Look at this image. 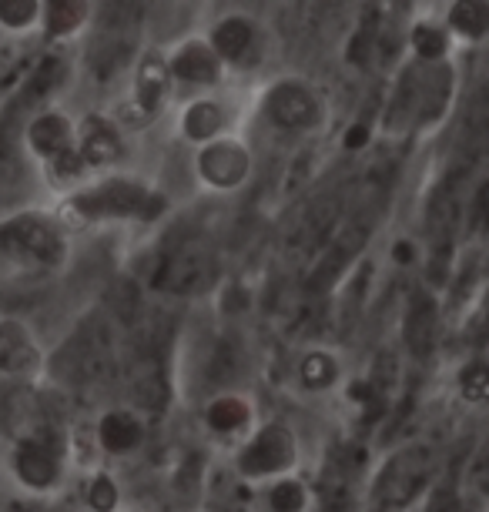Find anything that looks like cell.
I'll list each match as a JSON object with an SVG mask.
<instances>
[{
    "mask_svg": "<svg viewBox=\"0 0 489 512\" xmlns=\"http://www.w3.org/2000/svg\"><path fill=\"white\" fill-rule=\"evenodd\" d=\"M386 201H389V175H382V168H376L372 175L366 178V185L359 188V198L356 205L345 211L339 231H335L329 251L322 255V262L312 268L309 275V295H322L329 292L335 285V278L342 275V268L366 248L369 235L376 231L382 211H386Z\"/></svg>",
    "mask_w": 489,
    "mask_h": 512,
    "instance_id": "obj_1",
    "label": "cell"
},
{
    "mask_svg": "<svg viewBox=\"0 0 489 512\" xmlns=\"http://www.w3.org/2000/svg\"><path fill=\"white\" fill-rule=\"evenodd\" d=\"M67 245L47 218L17 215L0 225V282H21L24 275L51 272L64 262Z\"/></svg>",
    "mask_w": 489,
    "mask_h": 512,
    "instance_id": "obj_2",
    "label": "cell"
},
{
    "mask_svg": "<svg viewBox=\"0 0 489 512\" xmlns=\"http://www.w3.org/2000/svg\"><path fill=\"white\" fill-rule=\"evenodd\" d=\"M64 74H67L64 61L44 57V61L37 64V71L27 77L24 88L7 101L4 111H0V181L11 178V171L17 168V144H21L27 114L37 108V101L47 98V94L64 81Z\"/></svg>",
    "mask_w": 489,
    "mask_h": 512,
    "instance_id": "obj_3",
    "label": "cell"
},
{
    "mask_svg": "<svg viewBox=\"0 0 489 512\" xmlns=\"http://www.w3.org/2000/svg\"><path fill=\"white\" fill-rule=\"evenodd\" d=\"M67 211H74V218L81 221H98V218L151 221L165 211V198L155 195L145 185H138V181H104L101 188L74 195L67 201Z\"/></svg>",
    "mask_w": 489,
    "mask_h": 512,
    "instance_id": "obj_4",
    "label": "cell"
},
{
    "mask_svg": "<svg viewBox=\"0 0 489 512\" xmlns=\"http://www.w3.org/2000/svg\"><path fill=\"white\" fill-rule=\"evenodd\" d=\"M111 328L101 318H88L78 332L67 338V345L54 355V369L71 385H94L111 375Z\"/></svg>",
    "mask_w": 489,
    "mask_h": 512,
    "instance_id": "obj_5",
    "label": "cell"
},
{
    "mask_svg": "<svg viewBox=\"0 0 489 512\" xmlns=\"http://www.w3.org/2000/svg\"><path fill=\"white\" fill-rule=\"evenodd\" d=\"M469 178L456 175L449 171L443 178V185L436 188L433 201H429V218H426V228H429V241H433V282H446L449 275V262H453V245H456V231L463 225V185Z\"/></svg>",
    "mask_w": 489,
    "mask_h": 512,
    "instance_id": "obj_6",
    "label": "cell"
},
{
    "mask_svg": "<svg viewBox=\"0 0 489 512\" xmlns=\"http://www.w3.org/2000/svg\"><path fill=\"white\" fill-rule=\"evenodd\" d=\"M429 472H433V452L426 446H412L399 456L386 462V469L379 472L376 486H372V509L392 512L402 509L423 492Z\"/></svg>",
    "mask_w": 489,
    "mask_h": 512,
    "instance_id": "obj_7",
    "label": "cell"
},
{
    "mask_svg": "<svg viewBox=\"0 0 489 512\" xmlns=\"http://www.w3.org/2000/svg\"><path fill=\"white\" fill-rule=\"evenodd\" d=\"M212 275H215V258H212L208 241L188 238L161 258L151 282H155L158 288H165V292L191 295V292H198V288H205L208 282H212Z\"/></svg>",
    "mask_w": 489,
    "mask_h": 512,
    "instance_id": "obj_8",
    "label": "cell"
},
{
    "mask_svg": "<svg viewBox=\"0 0 489 512\" xmlns=\"http://www.w3.org/2000/svg\"><path fill=\"white\" fill-rule=\"evenodd\" d=\"M134 17H138V7L131 4H111L104 7V27H101V37L94 41L91 54H88V64L91 71L108 81L111 74H118L131 57V47H134Z\"/></svg>",
    "mask_w": 489,
    "mask_h": 512,
    "instance_id": "obj_9",
    "label": "cell"
},
{
    "mask_svg": "<svg viewBox=\"0 0 489 512\" xmlns=\"http://www.w3.org/2000/svg\"><path fill=\"white\" fill-rule=\"evenodd\" d=\"M489 154V88H483L469 104L463 131H459V151H456V175L469 178L473 168Z\"/></svg>",
    "mask_w": 489,
    "mask_h": 512,
    "instance_id": "obj_10",
    "label": "cell"
},
{
    "mask_svg": "<svg viewBox=\"0 0 489 512\" xmlns=\"http://www.w3.org/2000/svg\"><path fill=\"white\" fill-rule=\"evenodd\" d=\"M342 211H345L342 191H325V195L315 198L309 205V211L302 215L299 228L292 231L289 248L295 251V255H312V251L332 235V228H335V221L342 218Z\"/></svg>",
    "mask_w": 489,
    "mask_h": 512,
    "instance_id": "obj_11",
    "label": "cell"
},
{
    "mask_svg": "<svg viewBox=\"0 0 489 512\" xmlns=\"http://www.w3.org/2000/svg\"><path fill=\"white\" fill-rule=\"evenodd\" d=\"M295 459V442L282 425H268L252 446L242 452V472L245 476H272V472L289 469Z\"/></svg>",
    "mask_w": 489,
    "mask_h": 512,
    "instance_id": "obj_12",
    "label": "cell"
},
{
    "mask_svg": "<svg viewBox=\"0 0 489 512\" xmlns=\"http://www.w3.org/2000/svg\"><path fill=\"white\" fill-rule=\"evenodd\" d=\"M268 114L278 128L289 131H305L319 124V98L302 88V84H278V88L268 94Z\"/></svg>",
    "mask_w": 489,
    "mask_h": 512,
    "instance_id": "obj_13",
    "label": "cell"
},
{
    "mask_svg": "<svg viewBox=\"0 0 489 512\" xmlns=\"http://www.w3.org/2000/svg\"><path fill=\"white\" fill-rule=\"evenodd\" d=\"M436 335H439V312L433 295L419 292L409 302L406 312V325H402V338H406V349L416 355V359H429L436 349Z\"/></svg>",
    "mask_w": 489,
    "mask_h": 512,
    "instance_id": "obj_14",
    "label": "cell"
},
{
    "mask_svg": "<svg viewBox=\"0 0 489 512\" xmlns=\"http://www.w3.org/2000/svg\"><path fill=\"white\" fill-rule=\"evenodd\" d=\"M37 362H41V352H37L27 325L17 322V318H4L0 322V372L31 375Z\"/></svg>",
    "mask_w": 489,
    "mask_h": 512,
    "instance_id": "obj_15",
    "label": "cell"
},
{
    "mask_svg": "<svg viewBox=\"0 0 489 512\" xmlns=\"http://www.w3.org/2000/svg\"><path fill=\"white\" fill-rule=\"evenodd\" d=\"M201 175L212 181L215 188H235L248 175V154L232 141L212 144L201 154Z\"/></svg>",
    "mask_w": 489,
    "mask_h": 512,
    "instance_id": "obj_16",
    "label": "cell"
},
{
    "mask_svg": "<svg viewBox=\"0 0 489 512\" xmlns=\"http://www.w3.org/2000/svg\"><path fill=\"white\" fill-rule=\"evenodd\" d=\"M449 94H453V71L449 67H429L416 71V98H419V124L436 121L446 111Z\"/></svg>",
    "mask_w": 489,
    "mask_h": 512,
    "instance_id": "obj_17",
    "label": "cell"
},
{
    "mask_svg": "<svg viewBox=\"0 0 489 512\" xmlns=\"http://www.w3.org/2000/svg\"><path fill=\"white\" fill-rule=\"evenodd\" d=\"M27 144L47 161L61 158V154L71 151V124L61 114H41V118L27 124Z\"/></svg>",
    "mask_w": 489,
    "mask_h": 512,
    "instance_id": "obj_18",
    "label": "cell"
},
{
    "mask_svg": "<svg viewBox=\"0 0 489 512\" xmlns=\"http://www.w3.org/2000/svg\"><path fill=\"white\" fill-rule=\"evenodd\" d=\"M78 154H81L84 164H94V168H101V164H111L114 158H121V138H118V131H114L108 121L88 118V121H84L81 151Z\"/></svg>",
    "mask_w": 489,
    "mask_h": 512,
    "instance_id": "obj_19",
    "label": "cell"
},
{
    "mask_svg": "<svg viewBox=\"0 0 489 512\" xmlns=\"http://www.w3.org/2000/svg\"><path fill=\"white\" fill-rule=\"evenodd\" d=\"M171 74L191 84H212L218 77V57L201 44H188L175 61H171Z\"/></svg>",
    "mask_w": 489,
    "mask_h": 512,
    "instance_id": "obj_20",
    "label": "cell"
},
{
    "mask_svg": "<svg viewBox=\"0 0 489 512\" xmlns=\"http://www.w3.org/2000/svg\"><path fill=\"white\" fill-rule=\"evenodd\" d=\"M419 118V98H416V71H409L402 74V81H399V88L396 94H392V101H389V108H386V128L389 131H406L412 128Z\"/></svg>",
    "mask_w": 489,
    "mask_h": 512,
    "instance_id": "obj_21",
    "label": "cell"
},
{
    "mask_svg": "<svg viewBox=\"0 0 489 512\" xmlns=\"http://www.w3.org/2000/svg\"><path fill=\"white\" fill-rule=\"evenodd\" d=\"M141 442V425L128 412H111L101 419V446L108 452H128Z\"/></svg>",
    "mask_w": 489,
    "mask_h": 512,
    "instance_id": "obj_22",
    "label": "cell"
},
{
    "mask_svg": "<svg viewBox=\"0 0 489 512\" xmlns=\"http://www.w3.org/2000/svg\"><path fill=\"white\" fill-rule=\"evenodd\" d=\"M252 37H255L252 24H248L245 17H228L215 31V51L218 57H225V61H242L245 51L252 47Z\"/></svg>",
    "mask_w": 489,
    "mask_h": 512,
    "instance_id": "obj_23",
    "label": "cell"
},
{
    "mask_svg": "<svg viewBox=\"0 0 489 512\" xmlns=\"http://www.w3.org/2000/svg\"><path fill=\"white\" fill-rule=\"evenodd\" d=\"M165 84H168V67L161 57H145L138 71V104L145 111H155L161 104V94H165Z\"/></svg>",
    "mask_w": 489,
    "mask_h": 512,
    "instance_id": "obj_24",
    "label": "cell"
},
{
    "mask_svg": "<svg viewBox=\"0 0 489 512\" xmlns=\"http://www.w3.org/2000/svg\"><path fill=\"white\" fill-rule=\"evenodd\" d=\"M44 17H47V31L54 37H64L71 31H78L88 17V4H78V0H54V4L44 7Z\"/></svg>",
    "mask_w": 489,
    "mask_h": 512,
    "instance_id": "obj_25",
    "label": "cell"
},
{
    "mask_svg": "<svg viewBox=\"0 0 489 512\" xmlns=\"http://www.w3.org/2000/svg\"><path fill=\"white\" fill-rule=\"evenodd\" d=\"M225 124V111L218 108L215 101H198L191 104L188 114H185V131L188 138H212V134L222 131Z\"/></svg>",
    "mask_w": 489,
    "mask_h": 512,
    "instance_id": "obj_26",
    "label": "cell"
},
{
    "mask_svg": "<svg viewBox=\"0 0 489 512\" xmlns=\"http://www.w3.org/2000/svg\"><path fill=\"white\" fill-rule=\"evenodd\" d=\"M453 27L466 37H483L489 34V4L483 0H463V4L453 7Z\"/></svg>",
    "mask_w": 489,
    "mask_h": 512,
    "instance_id": "obj_27",
    "label": "cell"
},
{
    "mask_svg": "<svg viewBox=\"0 0 489 512\" xmlns=\"http://www.w3.org/2000/svg\"><path fill=\"white\" fill-rule=\"evenodd\" d=\"M339 375V365L335 359H329L325 352H312L302 359V385L305 389H329Z\"/></svg>",
    "mask_w": 489,
    "mask_h": 512,
    "instance_id": "obj_28",
    "label": "cell"
},
{
    "mask_svg": "<svg viewBox=\"0 0 489 512\" xmlns=\"http://www.w3.org/2000/svg\"><path fill=\"white\" fill-rule=\"evenodd\" d=\"M44 7L34 4V0H0V27L7 31H24L37 21Z\"/></svg>",
    "mask_w": 489,
    "mask_h": 512,
    "instance_id": "obj_29",
    "label": "cell"
},
{
    "mask_svg": "<svg viewBox=\"0 0 489 512\" xmlns=\"http://www.w3.org/2000/svg\"><path fill=\"white\" fill-rule=\"evenodd\" d=\"M245 422H248V405L238 399H218L212 409H208V425L218 432H232Z\"/></svg>",
    "mask_w": 489,
    "mask_h": 512,
    "instance_id": "obj_30",
    "label": "cell"
},
{
    "mask_svg": "<svg viewBox=\"0 0 489 512\" xmlns=\"http://www.w3.org/2000/svg\"><path fill=\"white\" fill-rule=\"evenodd\" d=\"M412 44H416L419 57H426V61H439V57L446 54V34L439 31V27H429V24L412 31Z\"/></svg>",
    "mask_w": 489,
    "mask_h": 512,
    "instance_id": "obj_31",
    "label": "cell"
},
{
    "mask_svg": "<svg viewBox=\"0 0 489 512\" xmlns=\"http://www.w3.org/2000/svg\"><path fill=\"white\" fill-rule=\"evenodd\" d=\"M459 389L469 402H489V365H469L463 379H459Z\"/></svg>",
    "mask_w": 489,
    "mask_h": 512,
    "instance_id": "obj_32",
    "label": "cell"
},
{
    "mask_svg": "<svg viewBox=\"0 0 489 512\" xmlns=\"http://www.w3.org/2000/svg\"><path fill=\"white\" fill-rule=\"evenodd\" d=\"M376 34H379V27H376V7H369V21L362 24V31L356 34V41H352L349 47V61L352 64H366L369 61V54H372V47H376Z\"/></svg>",
    "mask_w": 489,
    "mask_h": 512,
    "instance_id": "obj_33",
    "label": "cell"
},
{
    "mask_svg": "<svg viewBox=\"0 0 489 512\" xmlns=\"http://www.w3.org/2000/svg\"><path fill=\"white\" fill-rule=\"evenodd\" d=\"M305 492L299 482H278L272 492V512H302Z\"/></svg>",
    "mask_w": 489,
    "mask_h": 512,
    "instance_id": "obj_34",
    "label": "cell"
},
{
    "mask_svg": "<svg viewBox=\"0 0 489 512\" xmlns=\"http://www.w3.org/2000/svg\"><path fill=\"white\" fill-rule=\"evenodd\" d=\"M88 502H91V509L111 512L114 506H118V486H114L108 476H98L88 486Z\"/></svg>",
    "mask_w": 489,
    "mask_h": 512,
    "instance_id": "obj_35",
    "label": "cell"
},
{
    "mask_svg": "<svg viewBox=\"0 0 489 512\" xmlns=\"http://www.w3.org/2000/svg\"><path fill=\"white\" fill-rule=\"evenodd\" d=\"M426 512H463V506H459V499H456V492L453 486H443L433 496V502H429V509Z\"/></svg>",
    "mask_w": 489,
    "mask_h": 512,
    "instance_id": "obj_36",
    "label": "cell"
},
{
    "mask_svg": "<svg viewBox=\"0 0 489 512\" xmlns=\"http://www.w3.org/2000/svg\"><path fill=\"white\" fill-rule=\"evenodd\" d=\"M473 479H476V486H479V489H483V492H489V442H486V449L479 452Z\"/></svg>",
    "mask_w": 489,
    "mask_h": 512,
    "instance_id": "obj_37",
    "label": "cell"
},
{
    "mask_svg": "<svg viewBox=\"0 0 489 512\" xmlns=\"http://www.w3.org/2000/svg\"><path fill=\"white\" fill-rule=\"evenodd\" d=\"M473 211H476V221H489V185H483L479 188V195H476V201H473Z\"/></svg>",
    "mask_w": 489,
    "mask_h": 512,
    "instance_id": "obj_38",
    "label": "cell"
},
{
    "mask_svg": "<svg viewBox=\"0 0 489 512\" xmlns=\"http://www.w3.org/2000/svg\"><path fill=\"white\" fill-rule=\"evenodd\" d=\"M369 141V131H366V124H356L349 134H345V148L349 151H356V148H362V144Z\"/></svg>",
    "mask_w": 489,
    "mask_h": 512,
    "instance_id": "obj_39",
    "label": "cell"
},
{
    "mask_svg": "<svg viewBox=\"0 0 489 512\" xmlns=\"http://www.w3.org/2000/svg\"><path fill=\"white\" fill-rule=\"evenodd\" d=\"M396 258H399V262H409V258H412V248L406 245V241H402V245H396Z\"/></svg>",
    "mask_w": 489,
    "mask_h": 512,
    "instance_id": "obj_40",
    "label": "cell"
},
{
    "mask_svg": "<svg viewBox=\"0 0 489 512\" xmlns=\"http://www.w3.org/2000/svg\"><path fill=\"white\" fill-rule=\"evenodd\" d=\"M11 512H47V509H41V506H31V502H17V506H14Z\"/></svg>",
    "mask_w": 489,
    "mask_h": 512,
    "instance_id": "obj_41",
    "label": "cell"
},
{
    "mask_svg": "<svg viewBox=\"0 0 489 512\" xmlns=\"http://www.w3.org/2000/svg\"><path fill=\"white\" fill-rule=\"evenodd\" d=\"M486 335H489V312H486Z\"/></svg>",
    "mask_w": 489,
    "mask_h": 512,
    "instance_id": "obj_42",
    "label": "cell"
}]
</instances>
